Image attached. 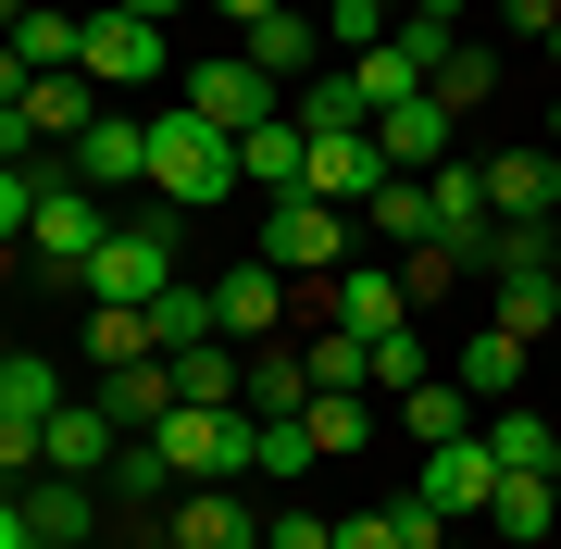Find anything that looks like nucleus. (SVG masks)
<instances>
[{"label": "nucleus", "instance_id": "f257e3e1", "mask_svg": "<svg viewBox=\"0 0 561 549\" xmlns=\"http://www.w3.org/2000/svg\"><path fill=\"white\" fill-rule=\"evenodd\" d=\"M150 187H162V213L238 201V138H225V125H201L187 101H162V113H150Z\"/></svg>", "mask_w": 561, "mask_h": 549}, {"label": "nucleus", "instance_id": "f03ea898", "mask_svg": "<svg viewBox=\"0 0 561 549\" xmlns=\"http://www.w3.org/2000/svg\"><path fill=\"white\" fill-rule=\"evenodd\" d=\"M150 449H162V474H187V488H225V474H262V412H162L150 425Z\"/></svg>", "mask_w": 561, "mask_h": 549}, {"label": "nucleus", "instance_id": "7ed1b4c3", "mask_svg": "<svg viewBox=\"0 0 561 549\" xmlns=\"http://www.w3.org/2000/svg\"><path fill=\"white\" fill-rule=\"evenodd\" d=\"M262 263H275V275H337V263H350V213L312 201V187L262 201Z\"/></svg>", "mask_w": 561, "mask_h": 549}, {"label": "nucleus", "instance_id": "20e7f679", "mask_svg": "<svg viewBox=\"0 0 561 549\" xmlns=\"http://www.w3.org/2000/svg\"><path fill=\"white\" fill-rule=\"evenodd\" d=\"M101 238H113V213H101V187H76V175H50V187H38V225H25V250H38L50 275H88V263H101Z\"/></svg>", "mask_w": 561, "mask_h": 549}, {"label": "nucleus", "instance_id": "39448f33", "mask_svg": "<svg viewBox=\"0 0 561 549\" xmlns=\"http://www.w3.org/2000/svg\"><path fill=\"white\" fill-rule=\"evenodd\" d=\"M76 287H88V300H162V287H175V213H162V225H113L101 263H88Z\"/></svg>", "mask_w": 561, "mask_h": 549}, {"label": "nucleus", "instance_id": "423d86ee", "mask_svg": "<svg viewBox=\"0 0 561 549\" xmlns=\"http://www.w3.org/2000/svg\"><path fill=\"white\" fill-rule=\"evenodd\" d=\"M175 101L201 113V125H225V138H250V125H275V113H287V101H275V76H262L250 50H238V62H187Z\"/></svg>", "mask_w": 561, "mask_h": 549}, {"label": "nucleus", "instance_id": "0eeeda50", "mask_svg": "<svg viewBox=\"0 0 561 549\" xmlns=\"http://www.w3.org/2000/svg\"><path fill=\"white\" fill-rule=\"evenodd\" d=\"M76 76H101V88H162L175 62H162V25H150V13H113V0H101V13H88V62H76Z\"/></svg>", "mask_w": 561, "mask_h": 549}, {"label": "nucleus", "instance_id": "6e6552de", "mask_svg": "<svg viewBox=\"0 0 561 549\" xmlns=\"http://www.w3.org/2000/svg\"><path fill=\"white\" fill-rule=\"evenodd\" d=\"M375 150H387V175H437L449 150H461V113L437 101V88H412V101L375 113Z\"/></svg>", "mask_w": 561, "mask_h": 549}, {"label": "nucleus", "instance_id": "1a4fd4ad", "mask_svg": "<svg viewBox=\"0 0 561 549\" xmlns=\"http://www.w3.org/2000/svg\"><path fill=\"white\" fill-rule=\"evenodd\" d=\"M412 488L437 500L449 525H486V500H500V449H486V437H449V449H424Z\"/></svg>", "mask_w": 561, "mask_h": 549}, {"label": "nucleus", "instance_id": "9d476101", "mask_svg": "<svg viewBox=\"0 0 561 549\" xmlns=\"http://www.w3.org/2000/svg\"><path fill=\"white\" fill-rule=\"evenodd\" d=\"M113 449H125V425H113L101 400H62L50 425H38V474H88V488H101V474H113Z\"/></svg>", "mask_w": 561, "mask_h": 549}, {"label": "nucleus", "instance_id": "9b49d317", "mask_svg": "<svg viewBox=\"0 0 561 549\" xmlns=\"http://www.w3.org/2000/svg\"><path fill=\"white\" fill-rule=\"evenodd\" d=\"M62 175H76V187H150V125L138 113H101L76 150H62Z\"/></svg>", "mask_w": 561, "mask_h": 549}, {"label": "nucleus", "instance_id": "f8f14e48", "mask_svg": "<svg viewBox=\"0 0 561 549\" xmlns=\"http://www.w3.org/2000/svg\"><path fill=\"white\" fill-rule=\"evenodd\" d=\"M0 38H13V62H25V76H76V62H88V13H62V0H25Z\"/></svg>", "mask_w": 561, "mask_h": 549}, {"label": "nucleus", "instance_id": "ddd939ff", "mask_svg": "<svg viewBox=\"0 0 561 549\" xmlns=\"http://www.w3.org/2000/svg\"><path fill=\"white\" fill-rule=\"evenodd\" d=\"M162 363H175V400H187V412H250V363H238V338L162 350Z\"/></svg>", "mask_w": 561, "mask_h": 549}, {"label": "nucleus", "instance_id": "4468645a", "mask_svg": "<svg viewBox=\"0 0 561 549\" xmlns=\"http://www.w3.org/2000/svg\"><path fill=\"white\" fill-rule=\"evenodd\" d=\"M275 325H287V275L250 250V263L213 287V338H275Z\"/></svg>", "mask_w": 561, "mask_h": 549}, {"label": "nucleus", "instance_id": "2eb2a0df", "mask_svg": "<svg viewBox=\"0 0 561 549\" xmlns=\"http://www.w3.org/2000/svg\"><path fill=\"white\" fill-rule=\"evenodd\" d=\"M300 187H312V201H337V213H362V201L387 187V150H375V138H312Z\"/></svg>", "mask_w": 561, "mask_h": 549}, {"label": "nucleus", "instance_id": "dca6fc26", "mask_svg": "<svg viewBox=\"0 0 561 549\" xmlns=\"http://www.w3.org/2000/svg\"><path fill=\"white\" fill-rule=\"evenodd\" d=\"M486 213L549 225V213H561V150H500V163H486Z\"/></svg>", "mask_w": 561, "mask_h": 549}, {"label": "nucleus", "instance_id": "f3484780", "mask_svg": "<svg viewBox=\"0 0 561 549\" xmlns=\"http://www.w3.org/2000/svg\"><path fill=\"white\" fill-rule=\"evenodd\" d=\"M101 412L125 437H150L162 412H175V363H162V350H150V363H101Z\"/></svg>", "mask_w": 561, "mask_h": 549}, {"label": "nucleus", "instance_id": "a211bd4d", "mask_svg": "<svg viewBox=\"0 0 561 549\" xmlns=\"http://www.w3.org/2000/svg\"><path fill=\"white\" fill-rule=\"evenodd\" d=\"M324 325H350V338H400V325H412V287H400V275H337V287H324Z\"/></svg>", "mask_w": 561, "mask_h": 549}, {"label": "nucleus", "instance_id": "6ab92c4d", "mask_svg": "<svg viewBox=\"0 0 561 549\" xmlns=\"http://www.w3.org/2000/svg\"><path fill=\"white\" fill-rule=\"evenodd\" d=\"M25 125H38V150H76L101 125V76H38L25 88Z\"/></svg>", "mask_w": 561, "mask_h": 549}, {"label": "nucleus", "instance_id": "aec40b11", "mask_svg": "<svg viewBox=\"0 0 561 549\" xmlns=\"http://www.w3.org/2000/svg\"><path fill=\"white\" fill-rule=\"evenodd\" d=\"M287 125H300V138H375V101H362V88H350V62H337V76H300Z\"/></svg>", "mask_w": 561, "mask_h": 549}, {"label": "nucleus", "instance_id": "412c9836", "mask_svg": "<svg viewBox=\"0 0 561 549\" xmlns=\"http://www.w3.org/2000/svg\"><path fill=\"white\" fill-rule=\"evenodd\" d=\"M162 537H175V549H262V525H250L225 488H187L175 512H162Z\"/></svg>", "mask_w": 561, "mask_h": 549}, {"label": "nucleus", "instance_id": "4be33fe9", "mask_svg": "<svg viewBox=\"0 0 561 549\" xmlns=\"http://www.w3.org/2000/svg\"><path fill=\"white\" fill-rule=\"evenodd\" d=\"M300 163H312V138H300V125H250V138H238V187H262V201H287V187H300Z\"/></svg>", "mask_w": 561, "mask_h": 549}, {"label": "nucleus", "instance_id": "5701e85b", "mask_svg": "<svg viewBox=\"0 0 561 549\" xmlns=\"http://www.w3.org/2000/svg\"><path fill=\"white\" fill-rule=\"evenodd\" d=\"M424 201H437V238H449V250L486 238V163H461V150H449V163L424 175Z\"/></svg>", "mask_w": 561, "mask_h": 549}, {"label": "nucleus", "instance_id": "b1692460", "mask_svg": "<svg viewBox=\"0 0 561 549\" xmlns=\"http://www.w3.org/2000/svg\"><path fill=\"white\" fill-rule=\"evenodd\" d=\"M25 525L88 549V525H101V488H88V474H38V488H25Z\"/></svg>", "mask_w": 561, "mask_h": 549}, {"label": "nucleus", "instance_id": "393cba45", "mask_svg": "<svg viewBox=\"0 0 561 549\" xmlns=\"http://www.w3.org/2000/svg\"><path fill=\"white\" fill-rule=\"evenodd\" d=\"M362 225H375L387 250H424V238H437V201H424V175H387L375 201H362Z\"/></svg>", "mask_w": 561, "mask_h": 549}, {"label": "nucleus", "instance_id": "a878e982", "mask_svg": "<svg viewBox=\"0 0 561 549\" xmlns=\"http://www.w3.org/2000/svg\"><path fill=\"white\" fill-rule=\"evenodd\" d=\"M486 525H500L512 549H537V537L561 525V488H549V474H500V500H486Z\"/></svg>", "mask_w": 561, "mask_h": 549}, {"label": "nucleus", "instance_id": "bb28decb", "mask_svg": "<svg viewBox=\"0 0 561 549\" xmlns=\"http://www.w3.org/2000/svg\"><path fill=\"white\" fill-rule=\"evenodd\" d=\"M486 287H500V312H486V325H512L524 350L561 325V275H486Z\"/></svg>", "mask_w": 561, "mask_h": 549}, {"label": "nucleus", "instance_id": "cd10ccee", "mask_svg": "<svg viewBox=\"0 0 561 549\" xmlns=\"http://www.w3.org/2000/svg\"><path fill=\"white\" fill-rule=\"evenodd\" d=\"M461 387H474V400H512V387H524V338L512 325H474V338H461Z\"/></svg>", "mask_w": 561, "mask_h": 549}, {"label": "nucleus", "instance_id": "c85d7f7f", "mask_svg": "<svg viewBox=\"0 0 561 549\" xmlns=\"http://www.w3.org/2000/svg\"><path fill=\"white\" fill-rule=\"evenodd\" d=\"M486 449H500V474H561V437L537 425L524 400H500V425H486Z\"/></svg>", "mask_w": 561, "mask_h": 549}, {"label": "nucleus", "instance_id": "c756f323", "mask_svg": "<svg viewBox=\"0 0 561 549\" xmlns=\"http://www.w3.org/2000/svg\"><path fill=\"white\" fill-rule=\"evenodd\" d=\"M250 412H262V425H275V412H312V363H300V350L262 338V363H250Z\"/></svg>", "mask_w": 561, "mask_h": 549}, {"label": "nucleus", "instance_id": "7c9ffc66", "mask_svg": "<svg viewBox=\"0 0 561 549\" xmlns=\"http://www.w3.org/2000/svg\"><path fill=\"white\" fill-rule=\"evenodd\" d=\"M312 50H324L312 13H262V25H250V62H262V76H312Z\"/></svg>", "mask_w": 561, "mask_h": 549}, {"label": "nucleus", "instance_id": "2f4dec72", "mask_svg": "<svg viewBox=\"0 0 561 549\" xmlns=\"http://www.w3.org/2000/svg\"><path fill=\"white\" fill-rule=\"evenodd\" d=\"M474 275H549V225H512V213H486V238H474Z\"/></svg>", "mask_w": 561, "mask_h": 549}, {"label": "nucleus", "instance_id": "473e14b6", "mask_svg": "<svg viewBox=\"0 0 561 549\" xmlns=\"http://www.w3.org/2000/svg\"><path fill=\"white\" fill-rule=\"evenodd\" d=\"M88 363H150V300H88Z\"/></svg>", "mask_w": 561, "mask_h": 549}, {"label": "nucleus", "instance_id": "72a5a7b5", "mask_svg": "<svg viewBox=\"0 0 561 549\" xmlns=\"http://www.w3.org/2000/svg\"><path fill=\"white\" fill-rule=\"evenodd\" d=\"M300 425H312L324 462H350V449L375 437V412H362V387H312V412H300Z\"/></svg>", "mask_w": 561, "mask_h": 549}, {"label": "nucleus", "instance_id": "f704fd0d", "mask_svg": "<svg viewBox=\"0 0 561 549\" xmlns=\"http://www.w3.org/2000/svg\"><path fill=\"white\" fill-rule=\"evenodd\" d=\"M461 412H474V387H449V375H424L412 400H400V425H412L424 449H449V437H474V425H461Z\"/></svg>", "mask_w": 561, "mask_h": 549}, {"label": "nucleus", "instance_id": "c9c22d12", "mask_svg": "<svg viewBox=\"0 0 561 549\" xmlns=\"http://www.w3.org/2000/svg\"><path fill=\"white\" fill-rule=\"evenodd\" d=\"M350 88H362V101L387 113V101H412V88H424V62H412L400 38H375V50H350Z\"/></svg>", "mask_w": 561, "mask_h": 549}, {"label": "nucleus", "instance_id": "e433bc0d", "mask_svg": "<svg viewBox=\"0 0 561 549\" xmlns=\"http://www.w3.org/2000/svg\"><path fill=\"white\" fill-rule=\"evenodd\" d=\"M201 338H213V287H187V275H175V287L150 300V350H201Z\"/></svg>", "mask_w": 561, "mask_h": 549}, {"label": "nucleus", "instance_id": "4c0bfd02", "mask_svg": "<svg viewBox=\"0 0 561 549\" xmlns=\"http://www.w3.org/2000/svg\"><path fill=\"white\" fill-rule=\"evenodd\" d=\"M0 412L50 425V412H62V363H38V350H13V363H0Z\"/></svg>", "mask_w": 561, "mask_h": 549}, {"label": "nucleus", "instance_id": "58836bf2", "mask_svg": "<svg viewBox=\"0 0 561 549\" xmlns=\"http://www.w3.org/2000/svg\"><path fill=\"white\" fill-rule=\"evenodd\" d=\"M461 275H474V250H449V238H424V250H400V287H412V312H424V300H449Z\"/></svg>", "mask_w": 561, "mask_h": 549}, {"label": "nucleus", "instance_id": "ea45409f", "mask_svg": "<svg viewBox=\"0 0 561 549\" xmlns=\"http://www.w3.org/2000/svg\"><path fill=\"white\" fill-rule=\"evenodd\" d=\"M362 375L412 400V387H424V338H412V325H400V338H362Z\"/></svg>", "mask_w": 561, "mask_h": 549}, {"label": "nucleus", "instance_id": "a19ab883", "mask_svg": "<svg viewBox=\"0 0 561 549\" xmlns=\"http://www.w3.org/2000/svg\"><path fill=\"white\" fill-rule=\"evenodd\" d=\"M424 88H437L449 113H474L486 88H500V62H486V50H449V62H437V76H424Z\"/></svg>", "mask_w": 561, "mask_h": 549}, {"label": "nucleus", "instance_id": "79ce46f5", "mask_svg": "<svg viewBox=\"0 0 561 549\" xmlns=\"http://www.w3.org/2000/svg\"><path fill=\"white\" fill-rule=\"evenodd\" d=\"M312 462H324L312 425H300V412H275V425H262V474H312Z\"/></svg>", "mask_w": 561, "mask_h": 549}, {"label": "nucleus", "instance_id": "37998d69", "mask_svg": "<svg viewBox=\"0 0 561 549\" xmlns=\"http://www.w3.org/2000/svg\"><path fill=\"white\" fill-rule=\"evenodd\" d=\"M38 187H50V175L0 163V250H25V225H38Z\"/></svg>", "mask_w": 561, "mask_h": 549}, {"label": "nucleus", "instance_id": "c03bdc74", "mask_svg": "<svg viewBox=\"0 0 561 549\" xmlns=\"http://www.w3.org/2000/svg\"><path fill=\"white\" fill-rule=\"evenodd\" d=\"M300 363H312V387H362V338H350V325H324Z\"/></svg>", "mask_w": 561, "mask_h": 549}, {"label": "nucleus", "instance_id": "a18cd8bd", "mask_svg": "<svg viewBox=\"0 0 561 549\" xmlns=\"http://www.w3.org/2000/svg\"><path fill=\"white\" fill-rule=\"evenodd\" d=\"M387 13H412V0H337V13H324V25H337L350 50H375V25H387Z\"/></svg>", "mask_w": 561, "mask_h": 549}, {"label": "nucleus", "instance_id": "49530a36", "mask_svg": "<svg viewBox=\"0 0 561 549\" xmlns=\"http://www.w3.org/2000/svg\"><path fill=\"white\" fill-rule=\"evenodd\" d=\"M262 549H337V525H324V512H275V525H262Z\"/></svg>", "mask_w": 561, "mask_h": 549}, {"label": "nucleus", "instance_id": "de8ad7c7", "mask_svg": "<svg viewBox=\"0 0 561 549\" xmlns=\"http://www.w3.org/2000/svg\"><path fill=\"white\" fill-rule=\"evenodd\" d=\"M337 549H400V512H337Z\"/></svg>", "mask_w": 561, "mask_h": 549}, {"label": "nucleus", "instance_id": "09e8293b", "mask_svg": "<svg viewBox=\"0 0 561 549\" xmlns=\"http://www.w3.org/2000/svg\"><path fill=\"white\" fill-rule=\"evenodd\" d=\"M512 25L524 38H561V0H512Z\"/></svg>", "mask_w": 561, "mask_h": 549}, {"label": "nucleus", "instance_id": "8fccbe9b", "mask_svg": "<svg viewBox=\"0 0 561 549\" xmlns=\"http://www.w3.org/2000/svg\"><path fill=\"white\" fill-rule=\"evenodd\" d=\"M25 88H38V76H25V62H13V38H0V113H13Z\"/></svg>", "mask_w": 561, "mask_h": 549}, {"label": "nucleus", "instance_id": "3c124183", "mask_svg": "<svg viewBox=\"0 0 561 549\" xmlns=\"http://www.w3.org/2000/svg\"><path fill=\"white\" fill-rule=\"evenodd\" d=\"M0 549H38V525H25V500H0Z\"/></svg>", "mask_w": 561, "mask_h": 549}, {"label": "nucleus", "instance_id": "603ef678", "mask_svg": "<svg viewBox=\"0 0 561 549\" xmlns=\"http://www.w3.org/2000/svg\"><path fill=\"white\" fill-rule=\"evenodd\" d=\"M213 13H238V25H262V13H287V0H213Z\"/></svg>", "mask_w": 561, "mask_h": 549}, {"label": "nucleus", "instance_id": "864d4df0", "mask_svg": "<svg viewBox=\"0 0 561 549\" xmlns=\"http://www.w3.org/2000/svg\"><path fill=\"white\" fill-rule=\"evenodd\" d=\"M113 13H150V25H162V13H187V0H113Z\"/></svg>", "mask_w": 561, "mask_h": 549}, {"label": "nucleus", "instance_id": "5fc2aeb1", "mask_svg": "<svg viewBox=\"0 0 561 549\" xmlns=\"http://www.w3.org/2000/svg\"><path fill=\"white\" fill-rule=\"evenodd\" d=\"M549 275H561V225H549Z\"/></svg>", "mask_w": 561, "mask_h": 549}, {"label": "nucleus", "instance_id": "6e6d98bb", "mask_svg": "<svg viewBox=\"0 0 561 549\" xmlns=\"http://www.w3.org/2000/svg\"><path fill=\"white\" fill-rule=\"evenodd\" d=\"M138 549H175V537H138Z\"/></svg>", "mask_w": 561, "mask_h": 549}, {"label": "nucleus", "instance_id": "4d7b16f0", "mask_svg": "<svg viewBox=\"0 0 561 549\" xmlns=\"http://www.w3.org/2000/svg\"><path fill=\"white\" fill-rule=\"evenodd\" d=\"M38 549H76V537H38Z\"/></svg>", "mask_w": 561, "mask_h": 549}, {"label": "nucleus", "instance_id": "13d9d810", "mask_svg": "<svg viewBox=\"0 0 561 549\" xmlns=\"http://www.w3.org/2000/svg\"><path fill=\"white\" fill-rule=\"evenodd\" d=\"M549 150H561V125H549Z\"/></svg>", "mask_w": 561, "mask_h": 549}, {"label": "nucleus", "instance_id": "bf43d9fd", "mask_svg": "<svg viewBox=\"0 0 561 549\" xmlns=\"http://www.w3.org/2000/svg\"><path fill=\"white\" fill-rule=\"evenodd\" d=\"M437 549H461V537H437Z\"/></svg>", "mask_w": 561, "mask_h": 549}, {"label": "nucleus", "instance_id": "052dcab7", "mask_svg": "<svg viewBox=\"0 0 561 549\" xmlns=\"http://www.w3.org/2000/svg\"><path fill=\"white\" fill-rule=\"evenodd\" d=\"M549 488H561V474H549Z\"/></svg>", "mask_w": 561, "mask_h": 549}]
</instances>
